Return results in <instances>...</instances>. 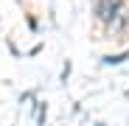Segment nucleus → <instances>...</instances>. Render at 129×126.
Wrapping results in <instances>:
<instances>
[{"mask_svg":"<svg viewBox=\"0 0 129 126\" xmlns=\"http://www.w3.org/2000/svg\"><path fill=\"white\" fill-rule=\"evenodd\" d=\"M98 126H101V123H98Z\"/></svg>","mask_w":129,"mask_h":126,"instance_id":"obj_4","label":"nucleus"},{"mask_svg":"<svg viewBox=\"0 0 129 126\" xmlns=\"http://www.w3.org/2000/svg\"><path fill=\"white\" fill-rule=\"evenodd\" d=\"M45 112H48L45 104H39V107H37V120H39V123H45Z\"/></svg>","mask_w":129,"mask_h":126,"instance_id":"obj_3","label":"nucleus"},{"mask_svg":"<svg viewBox=\"0 0 129 126\" xmlns=\"http://www.w3.org/2000/svg\"><path fill=\"white\" fill-rule=\"evenodd\" d=\"M93 9H95V20L104 25V28H110L115 20L121 17V11L126 9V0H93Z\"/></svg>","mask_w":129,"mask_h":126,"instance_id":"obj_1","label":"nucleus"},{"mask_svg":"<svg viewBox=\"0 0 129 126\" xmlns=\"http://www.w3.org/2000/svg\"><path fill=\"white\" fill-rule=\"evenodd\" d=\"M129 59V48L123 51V53H115V56H107L104 59V65H121V62H126Z\"/></svg>","mask_w":129,"mask_h":126,"instance_id":"obj_2","label":"nucleus"}]
</instances>
